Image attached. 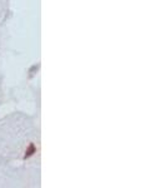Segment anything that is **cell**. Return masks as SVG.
<instances>
[{
	"label": "cell",
	"mask_w": 166,
	"mask_h": 188,
	"mask_svg": "<svg viewBox=\"0 0 166 188\" xmlns=\"http://www.w3.org/2000/svg\"><path fill=\"white\" fill-rule=\"evenodd\" d=\"M35 152H36V149H35V145H34V144L31 143V144L29 145V147L26 148V151H25V158H27V157L33 156Z\"/></svg>",
	"instance_id": "cell-1"
}]
</instances>
